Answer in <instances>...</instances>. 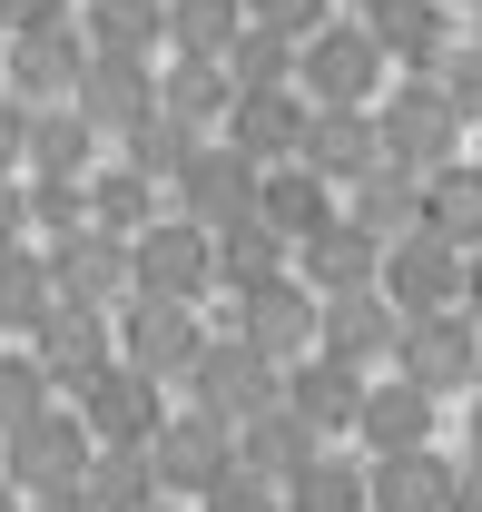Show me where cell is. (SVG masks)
Segmentation results:
<instances>
[{
    "label": "cell",
    "mask_w": 482,
    "mask_h": 512,
    "mask_svg": "<svg viewBox=\"0 0 482 512\" xmlns=\"http://www.w3.org/2000/svg\"><path fill=\"white\" fill-rule=\"evenodd\" d=\"M79 453H89V424H69V414L10 424V473H20L30 493H69V483H79Z\"/></svg>",
    "instance_id": "cell-1"
},
{
    "label": "cell",
    "mask_w": 482,
    "mask_h": 512,
    "mask_svg": "<svg viewBox=\"0 0 482 512\" xmlns=\"http://www.w3.org/2000/svg\"><path fill=\"white\" fill-rule=\"evenodd\" d=\"M148 463H158V493H207V483L227 473V424H217V414H187V424H158Z\"/></svg>",
    "instance_id": "cell-2"
},
{
    "label": "cell",
    "mask_w": 482,
    "mask_h": 512,
    "mask_svg": "<svg viewBox=\"0 0 482 512\" xmlns=\"http://www.w3.org/2000/svg\"><path fill=\"white\" fill-rule=\"evenodd\" d=\"M443 503H453V483H443V463L423 444L374 463V512H443Z\"/></svg>",
    "instance_id": "cell-3"
},
{
    "label": "cell",
    "mask_w": 482,
    "mask_h": 512,
    "mask_svg": "<svg viewBox=\"0 0 482 512\" xmlns=\"http://www.w3.org/2000/svg\"><path fill=\"white\" fill-rule=\"evenodd\" d=\"M364 434L384 453H414L423 434H433V404H423L414 384H384V394H364Z\"/></svg>",
    "instance_id": "cell-4"
},
{
    "label": "cell",
    "mask_w": 482,
    "mask_h": 512,
    "mask_svg": "<svg viewBox=\"0 0 482 512\" xmlns=\"http://www.w3.org/2000/svg\"><path fill=\"white\" fill-rule=\"evenodd\" d=\"M286 512H364V473H355V463H325V453H315L296 483H286Z\"/></svg>",
    "instance_id": "cell-5"
},
{
    "label": "cell",
    "mask_w": 482,
    "mask_h": 512,
    "mask_svg": "<svg viewBox=\"0 0 482 512\" xmlns=\"http://www.w3.org/2000/svg\"><path fill=\"white\" fill-rule=\"evenodd\" d=\"M207 512H276V493H266V463H227V473L207 483Z\"/></svg>",
    "instance_id": "cell-6"
},
{
    "label": "cell",
    "mask_w": 482,
    "mask_h": 512,
    "mask_svg": "<svg viewBox=\"0 0 482 512\" xmlns=\"http://www.w3.org/2000/svg\"><path fill=\"white\" fill-rule=\"evenodd\" d=\"M40 512H99L89 493H40Z\"/></svg>",
    "instance_id": "cell-7"
},
{
    "label": "cell",
    "mask_w": 482,
    "mask_h": 512,
    "mask_svg": "<svg viewBox=\"0 0 482 512\" xmlns=\"http://www.w3.org/2000/svg\"><path fill=\"white\" fill-rule=\"evenodd\" d=\"M0 512H20V503H10V493H0Z\"/></svg>",
    "instance_id": "cell-8"
},
{
    "label": "cell",
    "mask_w": 482,
    "mask_h": 512,
    "mask_svg": "<svg viewBox=\"0 0 482 512\" xmlns=\"http://www.w3.org/2000/svg\"><path fill=\"white\" fill-rule=\"evenodd\" d=\"M148 512H168V503H148Z\"/></svg>",
    "instance_id": "cell-9"
}]
</instances>
